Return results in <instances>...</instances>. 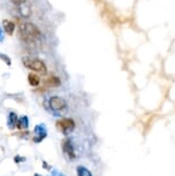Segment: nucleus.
Instances as JSON below:
<instances>
[{
  "label": "nucleus",
  "mask_w": 175,
  "mask_h": 176,
  "mask_svg": "<svg viewBox=\"0 0 175 176\" xmlns=\"http://www.w3.org/2000/svg\"><path fill=\"white\" fill-rule=\"evenodd\" d=\"M61 84V81L60 78L57 77V76H49V77L45 79V85L49 86V88H57Z\"/></svg>",
  "instance_id": "0eeeda50"
},
{
  "label": "nucleus",
  "mask_w": 175,
  "mask_h": 176,
  "mask_svg": "<svg viewBox=\"0 0 175 176\" xmlns=\"http://www.w3.org/2000/svg\"><path fill=\"white\" fill-rule=\"evenodd\" d=\"M0 58H1V59H2V60H4V61L6 62V63H7L8 66L12 65V61H11V59H9V58L7 57V55H4V54L0 53Z\"/></svg>",
  "instance_id": "4468645a"
},
{
  "label": "nucleus",
  "mask_w": 175,
  "mask_h": 176,
  "mask_svg": "<svg viewBox=\"0 0 175 176\" xmlns=\"http://www.w3.org/2000/svg\"><path fill=\"white\" fill-rule=\"evenodd\" d=\"M62 146V151L65 153V156L67 157V159L69 160H74L76 158V153H75V150H74V146L72 144V140L69 138H65L62 140L61 143Z\"/></svg>",
  "instance_id": "39448f33"
},
{
  "label": "nucleus",
  "mask_w": 175,
  "mask_h": 176,
  "mask_svg": "<svg viewBox=\"0 0 175 176\" xmlns=\"http://www.w3.org/2000/svg\"><path fill=\"white\" fill-rule=\"evenodd\" d=\"M19 36L22 41L35 43L42 37V32L37 25L30 22H25V23H21L19 27Z\"/></svg>",
  "instance_id": "f257e3e1"
},
{
  "label": "nucleus",
  "mask_w": 175,
  "mask_h": 176,
  "mask_svg": "<svg viewBox=\"0 0 175 176\" xmlns=\"http://www.w3.org/2000/svg\"><path fill=\"white\" fill-rule=\"evenodd\" d=\"M28 82L31 86H38L41 84V77L35 73H30L28 75Z\"/></svg>",
  "instance_id": "9d476101"
},
{
  "label": "nucleus",
  "mask_w": 175,
  "mask_h": 176,
  "mask_svg": "<svg viewBox=\"0 0 175 176\" xmlns=\"http://www.w3.org/2000/svg\"><path fill=\"white\" fill-rule=\"evenodd\" d=\"M13 5H15V6H21V5L25 4V1L27 0H9Z\"/></svg>",
  "instance_id": "ddd939ff"
},
{
  "label": "nucleus",
  "mask_w": 175,
  "mask_h": 176,
  "mask_svg": "<svg viewBox=\"0 0 175 176\" xmlns=\"http://www.w3.org/2000/svg\"><path fill=\"white\" fill-rule=\"evenodd\" d=\"M14 161H15L16 164H20V162L25 161V158L24 157H21V156H15L14 157Z\"/></svg>",
  "instance_id": "2eb2a0df"
},
{
  "label": "nucleus",
  "mask_w": 175,
  "mask_h": 176,
  "mask_svg": "<svg viewBox=\"0 0 175 176\" xmlns=\"http://www.w3.org/2000/svg\"><path fill=\"white\" fill-rule=\"evenodd\" d=\"M35 135L33 137V140L35 143H41L43 139H45L46 135H47V132H46V128H45L44 124H38L35 127Z\"/></svg>",
  "instance_id": "423d86ee"
},
{
  "label": "nucleus",
  "mask_w": 175,
  "mask_h": 176,
  "mask_svg": "<svg viewBox=\"0 0 175 176\" xmlns=\"http://www.w3.org/2000/svg\"><path fill=\"white\" fill-rule=\"evenodd\" d=\"M33 176H42V175H39V174H35Z\"/></svg>",
  "instance_id": "dca6fc26"
},
{
  "label": "nucleus",
  "mask_w": 175,
  "mask_h": 176,
  "mask_svg": "<svg viewBox=\"0 0 175 176\" xmlns=\"http://www.w3.org/2000/svg\"><path fill=\"white\" fill-rule=\"evenodd\" d=\"M57 128L59 131H61L63 135H69L75 129V121L69 118H62L57 121Z\"/></svg>",
  "instance_id": "20e7f679"
},
{
  "label": "nucleus",
  "mask_w": 175,
  "mask_h": 176,
  "mask_svg": "<svg viewBox=\"0 0 175 176\" xmlns=\"http://www.w3.org/2000/svg\"><path fill=\"white\" fill-rule=\"evenodd\" d=\"M22 63H23L25 68L33 70L35 73H38V74L42 75H45L47 73V67L44 63V61H42L41 59L33 57H24L22 58Z\"/></svg>",
  "instance_id": "f03ea898"
},
{
  "label": "nucleus",
  "mask_w": 175,
  "mask_h": 176,
  "mask_svg": "<svg viewBox=\"0 0 175 176\" xmlns=\"http://www.w3.org/2000/svg\"><path fill=\"white\" fill-rule=\"evenodd\" d=\"M29 126V120L27 116H22L20 119H17V123L16 127L20 129V130H23V129H27Z\"/></svg>",
  "instance_id": "9b49d317"
},
{
  "label": "nucleus",
  "mask_w": 175,
  "mask_h": 176,
  "mask_svg": "<svg viewBox=\"0 0 175 176\" xmlns=\"http://www.w3.org/2000/svg\"><path fill=\"white\" fill-rule=\"evenodd\" d=\"M46 106H49V109L55 115H61L67 111V102L63 98L59 96H53L46 101Z\"/></svg>",
  "instance_id": "7ed1b4c3"
},
{
  "label": "nucleus",
  "mask_w": 175,
  "mask_h": 176,
  "mask_svg": "<svg viewBox=\"0 0 175 176\" xmlns=\"http://www.w3.org/2000/svg\"><path fill=\"white\" fill-rule=\"evenodd\" d=\"M59 176H63V175H61V174H60V175H59Z\"/></svg>",
  "instance_id": "f3484780"
},
{
  "label": "nucleus",
  "mask_w": 175,
  "mask_h": 176,
  "mask_svg": "<svg viewBox=\"0 0 175 176\" xmlns=\"http://www.w3.org/2000/svg\"><path fill=\"white\" fill-rule=\"evenodd\" d=\"M77 175L78 176H92V174L83 166H78L77 167Z\"/></svg>",
  "instance_id": "f8f14e48"
},
{
  "label": "nucleus",
  "mask_w": 175,
  "mask_h": 176,
  "mask_svg": "<svg viewBox=\"0 0 175 176\" xmlns=\"http://www.w3.org/2000/svg\"><path fill=\"white\" fill-rule=\"evenodd\" d=\"M2 27H4L5 32L7 33V35H13L14 29H15V23L12 22V21L4 20L2 21Z\"/></svg>",
  "instance_id": "6e6552de"
},
{
  "label": "nucleus",
  "mask_w": 175,
  "mask_h": 176,
  "mask_svg": "<svg viewBox=\"0 0 175 176\" xmlns=\"http://www.w3.org/2000/svg\"><path fill=\"white\" fill-rule=\"evenodd\" d=\"M16 123H17V115L16 113H14V112H11L8 114V118H7V124H8V128L9 129H14V128L16 127Z\"/></svg>",
  "instance_id": "1a4fd4ad"
}]
</instances>
